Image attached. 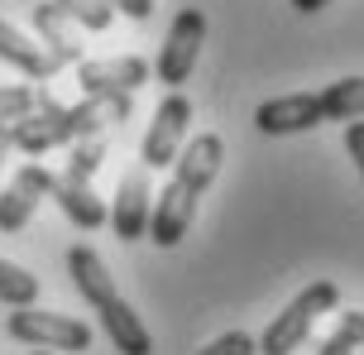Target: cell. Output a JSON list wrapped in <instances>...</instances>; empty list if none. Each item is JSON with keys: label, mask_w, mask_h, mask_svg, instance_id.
Wrapping results in <instances>:
<instances>
[{"label": "cell", "mask_w": 364, "mask_h": 355, "mask_svg": "<svg viewBox=\"0 0 364 355\" xmlns=\"http://www.w3.org/2000/svg\"><path fill=\"white\" fill-rule=\"evenodd\" d=\"M220 164H225V139L220 134H192L187 144L173 159V178L164 183L159 202L149 206V240L159 250H173V245L192 231L197 221V206L206 197V187L216 183Z\"/></svg>", "instance_id": "1"}, {"label": "cell", "mask_w": 364, "mask_h": 355, "mask_svg": "<svg viewBox=\"0 0 364 355\" xmlns=\"http://www.w3.org/2000/svg\"><path fill=\"white\" fill-rule=\"evenodd\" d=\"M68 279H73V288L87 298V307L96 312V322H101V332L110 337L115 351L120 355H154V337H149L144 317L120 298L106 260H101L91 245H73V250H68Z\"/></svg>", "instance_id": "2"}, {"label": "cell", "mask_w": 364, "mask_h": 355, "mask_svg": "<svg viewBox=\"0 0 364 355\" xmlns=\"http://www.w3.org/2000/svg\"><path fill=\"white\" fill-rule=\"evenodd\" d=\"M336 307H341V288H336L331 279L307 283V288L264 327V337L255 341V355H292L311 337V327L326 317V312H336Z\"/></svg>", "instance_id": "3"}, {"label": "cell", "mask_w": 364, "mask_h": 355, "mask_svg": "<svg viewBox=\"0 0 364 355\" xmlns=\"http://www.w3.org/2000/svg\"><path fill=\"white\" fill-rule=\"evenodd\" d=\"M5 332L15 341H24V346H34V351H91V327L87 322L68 317V312H38V307H15L10 312V322H5Z\"/></svg>", "instance_id": "4"}, {"label": "cell", "mask_w": 364, "mask_h": 355, "mask_svg": "<svg viewBox=\"0 0 364 355\" xmlns=\"http://www.w3.org/2000/svg\"><path fill=\"white\" fill-rule=\"evenodd\" d=\"M201 43H206V15H201L197 5H182L178 15H173V24H168V38H164V48H159L154 77L164 87H173V92H182V82L192 77V68H197V58H201Z\"/></svg>", "instance_id": "5"}, {"label": "cell", "mask_w": 364, "mask_h": 355, "mask_svg": "<svg viewBox=\"0 0 364 355\" xmlns=\"http://www.w3.org/2000/svg\"><path fill=\"white\" fill-rule=\"evenodd\" d=\"M187 130H192V101H187L182 92H168L164 101H159L154 120H149L144 144H139V164H144V173L149 169H173L178 149L187 144Z\"/></svg>", "instance_id": "6"}, {"label": "cell", "mask_w": 364, "mask_h": 355, "mask_svg": "<svg viewBox=\"0 0 364 355\" xmlns=\"http://www.w3.org/2000/svg\"><path fill=\"white\" fill-rule=\"evenodd\" d=\"M5 139H10V149L19 154H48V149H68L73 144V125H68V106H58L48 92H38L34 111L15 120V125H5Z\"/></svg>", "instance_id": "7"}, {"label": "cell", "mask_w": 364, "mask_h": 355, "mask_svg": "<svg viewBox=\"0 0 364 355\" xmlns=\"http://www.w3.org/2000/svg\"><path fill=\"white\" fill-rule=\"evenodd\" d=\"M154 68L134 53L120 58H82L77 63V82H82V96H134L144 87Z\"/></svg>", "instance_id": "8"}, {"label": "cell", "mask_w": 364, "mask_h": 355, "mask_svg": "<svg viewBox=\"0 0 364 355\" xmlns=\"http://www.w3.org/2000/svg\"><path fill=\"white\" fill-rule=\"evenodd\" d=\"M53 178L58 173H48L43 164H24L5 183V192H0V235H15V231H24V226L34 221L38 202L53 192Z\"/></svg>", "instance_id": "9"}, {"label": "cell", "mask_w": 364, "mask_h": 355, "mask_svg": "<svg viewBox=\"0 0 364 355\" xmlns=\"http://www.w3.org/2000/svg\"><path fill=\"white\" fill-rule=\"evenodd\" d=\"M255 125L264 134H307L321 120V106H316V92H292V96H273V101H259L255 106Z\"/></svg>", "instance_id": "10"}, {"label": "cell", "mask_w": 364, "mask_h": 355, "mask_svg": "<svg viewBox=\"0 0 364 355\" xmlns=\"http://www.w3.org/2000/svg\"><path fill=\"white\" fill-rule=\"evenodd\" d=\"M149 206H154V192H149V173L134 169L115 192V206H106V226L115 231V240H144L149 235Z\"/></svg>", "instance_id": "11"}, {"label": "cell", "mask_w": 364, "mask_h": 355, "mask_svg": "<svg viewBox=\"0 0 364 355\" xmlns=\"http://www.w3.org/2000/svg\"><path fill=\"white\" fill-rule=\"evenodd\" d=\"M29 19H34L38 48L53 58L58 68H63V63H82V38H77V24H68V19L58 15L53 0H38L34 10H29Z\"/></svg>", "instance_id": "12"}, {"label": "cell", "mask_w": 364, "mask_h": 355, "mask_svg": "<svg viewBox=\"0 0 364 355\" xmlns=\"http://www.w3.org/2000/svg\"><path fill=\"white\" fill-rule=\"evenodd\" d=\"M129 96H82L77 106H68V125H73V144L91 139V134H106L110 125H125L129 120Z\"/></svg>", "instance_id": "13"}, {"label": "cell", "mask_w": 364, "mask_h": 355, "mask_svg": "<svg viewBox=\"0 0 364 355\" xmlns=\"http://www.w3.org/2000/svg\"><path fill=\"white\" fill-rule=\"evenodd\" d=\"M58 206H63V216L77 226V231H101L106 226V202L91 192V183H73V178H53V192H48Z\"/></svg>", "instance_id": "14"}, {"label": "cell", "mask_w": 364, "mask_h": 355, "mask_svg": "<svg viewBox=\"0 0 364 355\" xmlns=\"http://www.w3.org/2000/svg\"><path fill=\"white\" fill-rule=\"evenodd\" d=\"M0 63L19 68L29 82H48V77L58 73V63L38 48V38H24L15 24H5V19H0Z\"/></svg>", "instance_id": "15"}, {"label": "cell", "mask_w": 364, "mask_h": 355, "mask_svg": "<svg viewBox=\"0 0 364 355\" xmlns=\"http://www.w3.org/2000/svg\"><path fill=\"white\" fill-rule=\"evenodd\" d=\"M316 106H321V120H364V77H341L331 82L326 92H316Z\"/></svg>", "instance_id": "16"}, {"label": "cell", "mask_w": 364, "mask_h": 355, "mask_svg": "<svg viewBox=\"0 0 364 355\" xmlns=\"http://www.w3.org/2000/svg\"><path fill=\"white\" fill-rule=\"evenodd\" d=\"M0 302H10V307H34L38 302V274H29L24 264L0 260Z\"/></svg>", "instance_id": "17"}, {"label": "cell", "mask_w": 364, "mask_h": 355, "mask_svg": "<svg viewBox=\"0 0 364 355\" xmlns=\"http://www.w3.org/2000/svg\"><path fill=\"white\" fill-rule=\"evenodd\" d=\"M101 159H106V134L77 139V144H68V169H63V178H73V183H91V173L101 169Z\"/></svg>", "instance_id": "18"}, {"label": "cell", "mask_w": 364, "mask_h": 355, "mask_svg": "<svg viewBox=\"0 0 364 355\" xmlns=\"http://www.w3.org/2000/svg\"><path fill=\"white\" fill-rule=\"evenodd\" d=\"M360 346H364V312H341L336 332L321 341L316 355H360Z\"/></svg>", "instance_id": "19"}, {"label": "cell", "mask_w": 364, "mask_h": 355, "mask_svg": "<svg viewBox=\"0 0 364 355\" xmlns=\"http://www.w3.org/2000/svg\"><path fill=\"white\" fill-rule=\"evenodd\" d=\"M58 15L68 19V24H82V29H106L115 10H110L106 0H53Z\"/></svg>", "instance_id": "20"}, {"label": "cell", "mask_w": 364, "mask_h": 355, "mask_svg": "<svg viewBox=\"0 0 364 355\" xmlns=\"http://www.w3.org/2000/svg\"><path fill=\"white\" fill-rule=\"evenodd\" d=\"M38 87H0V125H15L34 111Z\"/></svg>", "instance_id": "21"}, {"label": "cell", "mask_w": 364, "mask_h": 355, "mask_svg": "<svg viewBox=\"0 0 364 355\" xmlns=\"http://www.w3.org/2000/svg\"><path fill=\"white\" fill-rule=\"evenodd\" d=\"M197 355H255V337L250 332H225V337L206 341Z\"/></svg>", "instance_id": "22"}, {"label": "cell", "mask_w": 364, "mask_h": 355, "mask_svg": "<svg viewBox=\"0 0 364 355\" xmlns=\"http://www.w3.org/2000/svg\"><path fill=\"white\" fill-rule=\"evenodd\" d=\"M346 149H350V159H355V169L364 178V120H350L346 125Z\"/></svg>", "instance_id": "23"}, {"label": "cell", "mask_w": 364, "mask_h": 355, "mask_svg": "<svg viewBox=\"0 0 364 355\" xmlns=\"http://www.w3.org/2000/svg\"><path fill=\"white\" fill-rule=\"evenodd\" d=\"M110 10H120V15H129V19H149L154 15V0H106Z\"/></svg>", "instance_id": "24"}, {"label": "cell", "mask_w": 364, "mask_h": 355, "mask_svg": "<svg viewBox=\"0 0 364 355\" xmlns=\"http://www.w3.org/2000/svg\"><path fill=\"white\" fill-rule=\"evenodd\" d=\"M331 0H292V10H302V15H316V10H326Z\"/></svg>", "instance_id": "25"}, {"label": "cell", "mask_w": 364, "mask_h": 355, "mask_svg": "<svg viewBox=\"0 0 364 355\" xmlns=\"http://www.w3.org/2000/svg\"><path fill=\"white\" fill-rule=\"evenodd\" d=\"M5 154H10V139H5V125H0V164H5Z\"/></svg>", "instance_id": "26"}, {"label": "cell", "mask_w": 364, "mask_h": 355, "mask_svg": "<svg viewBox=\"0 0 364 355\" xmlns=\"http://www.w3.org/2000/svg\"><path fill=\"white\" fill-rule=\"evenodd\" d=\"M34 355H48V351H34Z\"/></svg>", "instance_id": "27"}, {"label": "cell", "mask_w": 364, "mask_h": 355, "mask_svg": "<svg viewBox=\"0 0 364 355\" xmlns=\"http://www.w3.org/2000/svg\"><path fill=\"white\" fill-rule=\"evenodd\" d=\"M360 355H364V346H360Z\"/></svg>", "instance_id": "28"}]
</instances>
